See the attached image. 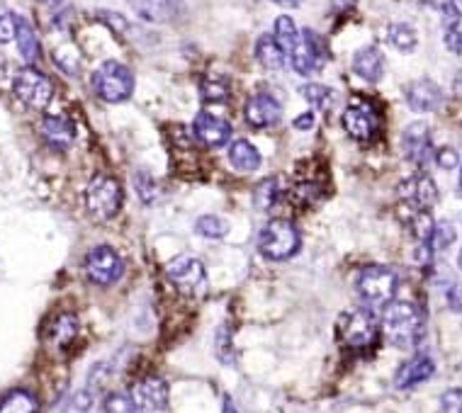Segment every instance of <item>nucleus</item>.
Here are the masks:
<instances>
[{
  "label": "nucleus",
  "instance_id": "1",
  "mask_svg": "<svg viewBox=\"0 0 462 413\" xmlns=\"http://www.w3.org/2000/svg\"><path fill=\"white\" fill-rule=\"evenodd\" d=\"M382 331L392 346H419L421 336H423V316L412 302H389L382 314Z\"/></svg>",
  "mask_w": 462,
  "mask_h": 413
},
{
  "label": "nucleus",
  "instance_id": "2",
  "mask_svg": "<svg viewBox=\"0 0 462 413\" xmlns=\"http://www.w3.org/2000/svg\"><path fill=\"white\" fill-rule=\"evenodd\" d=\"M397 287H399V280L385 265H368L358 272V280H355L358 297L368 306H387L395 299Z\"/></svg>",
  "mask_w": 462,
  "mask_h": 413
},
{
  "label": "nucleus",
  "instance_id": "3",
  "mask_svg": "<svg viewBox=\"0 0 462 413\" xmlns=\"http://www.w3.org/2000/svg\"><path fill=\"white\" fill-rule=\"evenodd\" d=\"M92 90L105 102H122L135 90V76L119 61H105L92 73Z\"/></svg>",
  "mask_w": 462,
  "mask_h": 413
},
{
  "label": "nucleus",
  "instance_id": "4",
  "mask_svg": "<svg viewBox=\"0 0 462 413\" xmlns=\"http://www.w3.org/2000/svg\"><path fill=\"white\" fill-rule=\"evenodd\" d=\"M258 245L268 261H287L300 251V231L294 228L292 221L270 219L261 228Z\"/></svg>",
  "mask_w": 462,
  "mask_h": 413
},
{
  "label": "nucleus",
  "instance_id": "5",
  "mask_svg": "<svg viewBox=\"0 0 462 413\" xmlns=\"http://www.w3.org/2000/svg\"><path fill=\"white\" fill-rule=\"evenodd\" d=\"M119 204H122V187L115 177L95 176L91 185L85 187V207L91 211L92 219H112L119 211Z\"/></svg>",
  "mask_w": 462,
  "mask_h": 413
},
{
  "label": "nucleus",
  "instance_id": "6",
  "mask_svg": "<svg viewBox=\"0 0 462 413\" xmlns=\"http://www.w3.org/2000/svg\"><path fill=\"white\" fill-rule=\"evenodd\" d=\"M13 90H15L17 100L27 105V108H32V110H44L51 102V95H54L49 78L32 66L17 71L15 81H13Z\"/></svg>",
  "mask_w": 462,
  "mask_h": 413
},
{
  "label": "nucleus",
  "instance_id": "7",
  "mask_svg": "<svg viewBox=\"0 0 462 413\" xmlns=\"http://www.w3.org/2000/svg\"><path fill=\"white\" fill-rule=\"evenodd\" d=\"M287 59L292 61L294 71H297L300 76H311V73H317L321 68V64L327 61V47L321 42L319 34L311 32V30H304V32H300V37H297V42H294L292 51H290Z\"/></svg>",
  "mask_w": 462,
  "mask_h": 413
},
{
  "label": "nucleus",
  "instance_id": "8",
  "mask_svg": "<svg viewBox=\"0 0 462 413\" xmlns=\"http://www.w3.org/2000/svg\"><path fill=\"white\" fill-rule=\"evenodd\" d=\"M341 338L345 346L368 348L378 338V319L368 309H355L341 316Z\"/></svg>",
  "mask_w": 462,
  "mask_h": 413
},
{
  "label": "nucleus",
  "instance_id": "9",
  "mask_svg": "<svg viewBox=\"0 0 462 413\" xmlns=\"http://www.w3.org/2000/svg\"><path fill=\"white\" fill-rule=\"evenodd\" d=\"M122 271H125L122 258H119L118 251L109 248V245H98V248H92L91 254H88V258H85V272H88V278H91L95 285H112V282H118Z\"/></svg>",
  "mask_w": 462,
  "mask_h": 413
},
{
  "label": "nucleus",
  "instance_id": "10",
  "mask_svg": "<svg viewBox=\"0 0 462 413\" xmlns=\"http://www.w3.org/2000/svg\"><path fill=\"white\" fill-rule=\"evenodd\" d=\"M344 127L355 142H372L379 129L378 112L368 102H353L344 112Z\"/></svg>",
  "mask_w": 462,
  "mask_h": 413
},
{
  "label": "nucleus",
  "instance_id": "11",
  "mask_svg": "<svg viewBox=\"0 0 462 413\" xmlns=\"http://www.w3.org/2000/svg\"><path fill=\"white\" fill-rule=\"evenodd\" d=\"M166 272H169V280L173 285L185 292V295H193L197 292L202 285H205V265H202L197 258L193 255H178L166 265Z\"/></svg>",
  "mask_w": 462,
  "mask_h": 413
},
{
  "label": "nucleus",
  "instance_id": "12",
  "mask_svg": "<svg viewBox=\"0 0 462 413\" xmlns=\"http://www.w3.org/2000/svg\"><path fill=\"white\" fill-rule=\"evenodd\" d=\"M132 401L139 413H163L169 409V384L161 377H144L132 389Z\"/></svg>",
  "mask_w": 462,
  "mask_h": 413
},
{
  "label": "nucleus",
  "instance_id": "13",
  "mask_svg": "<svg viewBox=\"0 0 462 413\" xmlns=\"http://www.w3.org/2000/svg\"><path fill=\"white\" fill-rule=\"evenodd\" d=\"M399 197H402L406 204H414L416 211L431 210V207L438 202V187L436 183L431 180V176L419 173V176L406 177L402 185H399Z\"/></svg>",
  "mask_w": 462,
  "mask_h": 413
},
{
  "label": "nucleus",
  "instance_id": "14",
  "mask_svg": "<svg viewBox=\"0 0 462 413\" xmlns=\"http://www.w3.org/2000/svg\"><path fill=\"white\" fill-rule=\"evenodd\" d=\"M244 117L256 129L273 127L283 117V108H280V102L270 93H258L248 98V102H246Z\"/></svg>",
  "mask_w": 462,
  "mask_h": 413
},
{
  "label": "nucleus",
  "instance_id": "15",
  "mask_svg": "<svg viewBox=\"0 0 462 413\" xmlns=\"http://www.w3.org/2000/svg\"><path fill=\"white\" fill-rule=\"evenodd\" d=\"M402 149L404 156L412 160V163H416V166L429 163L431 153H433L429 127H426L423 122H414V125H409L402 134Z\"/></svg>",
  "mask_w": 462,
  "mask_h": 413
},
{
  "label": "nucleus",
  "instance_id": "16",
  "mask_svg": "<svg viewBox=\"0 0 462 413\" xmlns=\"http://www.w3.org/2000/svg\"><path fill=\"white\" fill-rule=\"evenodd\" d=\"M433 372H436V363H433V357L426 353H419L414 355L412 360H406V363L397 370V377H395V387L397 389H412L421 382H426L433 377Z\"/></svg>",
  "mask_w": 462,
  "mask_h": 413
},
{
  "label": "nucleus",
  "instance_id": "17",
  "mask_svg": "<svg viewBox=\"0 0 462 413\" xmlns=\"http://www.w3.org/2000/svg\"><path fill=\"white\" fill-rule=\"evenodd\" d=\"M406 102L414 112H433L443 105V90L429 78H421L406 88Z\"/></svg>",
  "mask_w": 462,
  "mask_h": 413
},
{
  "label": "nucleus",
  "instance_id": "18",
  "mask_svg": "<svg viewBox=\"0 0 462 413\" xmlns=\"http://www.w3.org/2000/svg\"><path fill=\"white\" fill-rule=\"evenodd\" d=\"M195 136L200 139L202 143H207V146H224L229 142V136H231V127H229L227 119L217 117V115H212V112H200L197 117H195Z\"/></svg>",
  "mask_w": 462,
  "mask_h": 413
},
{
  "label": "nucleus",
  "instance_id": "19",
  "mask_svg": "<svg viewBox=\"0 0 462 413\" xmlns=\"http://www.w3.org/2000/svg\"><path fill=\"white\" fill-rule=\"evenodd\" d=\"M353 71L362 81L378 83L385 76V56L379 54L378 47H362L361 51H355Z\"/></svg>",
  "mask_w": 462,
  "mask_h": 413
},
{
  "label": "nucleus",
  "instance_id": "20",
  "mask_svg": "<svg viewBox=\"0 0 462 413\" xmlns=\"http://www.w3.org/2000/svg\"><path fill=\"white\" fill-rule=\"evenodd\" d=\"M42 136L54 149H68L74 142V125L66 117L51 115V117L42 119Z\"/></svg>",
  "mask_w": 462,
  "mask_h": 413
},
{
  "label": "nucleus",
  "instance_id": "21",
  "mask_svg": "<svg viewBox=\"0 0 462 413\" xmlns=\"http://www.w3.org/2000/svg\"><path fill=\"white\" fill-rule=\"evenodd\" d=\"M229 160H231V166L236 170H241V173H253V170H258L261 166V153L256 151V146L251 142H234L231 143V149H229Z\"/></svg>",
  "mask_w": 462,
  "mask_h": 413
},
{
  "label": "nucleus",
  "instance_id": "22",
  "mask_svg": "<svg viewBox=\"0 0 462 413\" xmlns=\"http://www.w3.org/2000/svg\"><path fill=\"white\" fill-rule=\"evenodd\" d=\"M15 42H17V49L22 54V59L27 64H34V61L39 59V39H37V32L32 30V25L22 20V17H17V27H15Z\"/></svg>",
  "mask_w": 462,
  "mask_h": 413
},
{
  "label": "nucleus",
  "instance_id": "23",
  "mask_svg": "<svg viewBox=\"0 0 462 413\" xmlns=\"http://www.w3.org/2000/svg\"><path fill=\"white\" fill-rule=\"evenodd\" d=\"M256 56L261 61V66L268 68V71H277V68H283V64H285V54L277 47L273 34H263L261 39H258V44H256Z\"/></svg>",
  "mask_w": 462,
  "mask_h": 413
},
{
  "label": "nucleus",
  "instance_id": "24",
  "mask_svg": "<svg viewBox=\"0 0 462 413\" xmlns=\"http://www.w3.org/2000/svg\"><path fill=\"white\" fill-rule=\"evenodd\" d=\"M0 413H39V404L30 391L15 389L0 401Z\"/></svg>",
  "mask_w": 462,
  "mask_h": 413
},
{
  "label": "nucleus",
  "instance_id": "25",
  "mask_svg": "<svg viewBox=\"0 0 462 413\" xmlns=\"http://www.w3.org/2000/svg\"><path fill=\"white\" fill-rule=\"evenodd\" d=\"M297 37H300V32H297V27H294L292 17H287V15L277 17L275 34H273V39H275L277 47L283 49L285 56H290V51H292L294 42H297Z\"/></svg>",
  "mask_w": 462,
  "mask_h": 413
},
{
  "label": "nucleus",
  "instance_id": "26",
  "mask_svg": "<svg viewBox=\"0 0 462 413\" xmlns=\"http://www.w3.org/2000/svg\"><path fill=\"white\" fill-rule=\"evenodd\" d=\"M387 39L395 49L404 51V54L416 49V32H414V27L404 25V22H395V25L387 27Z\"/></svg>",
  "mask_w": 462,
  "mask_h": 413
},
{
  "label": "nucleus",
  "instance_id": "27",
  "mask_svg": "<svg viewBox=\"0 0 462 413\" xmlns=\"http://www.w3.org/2000/svg\"><path fill=\"white\" fill-rule=\"evenodd\" d=\"M129 5L144 17V20H166L169 17V0H129Z\"/></svg>",
  "mask_w": 462,
  "mask_h": 413
},
{
  "label": "nucleus",
  "instance_id": "28",
  "mask_svg": "<svg viewBox=\"0 0 462 413\" xmlns=\"http://www.w3.org/2000/svg\"><path fill=\"white\" fill-rule=\"evenodd\" d=\"M300 93L307 98V100L314 105V108H319V110H328L331 105H334V90L327 88V85H319V83H309V85H302V90Z\"/></svg>",
  "mask_w": 462,
  "mask_h": 413
},
{
  "label": "nucleus",
  "instance_id": "29",
  "mask_svg": "<svg viewBox=\"0 0 462 413\" xmlns=\"http://www.w3.org/2000/svg\"><path fill=\"white\" fill-rule=\"evenodd\" d=\"M433 228H436V224H433V219H431L429 210H419L416 214H414L412 234L416 237V241H419V244L431 245V238H433Z\"/></svg>",
  "mask_w": 462,
  "mask_h": 413
},
{
  "label": "nucleus",
  "instance_id": "30",
  "mask_svg": "<svg viewBox=\"0 0 462 413\" xmlns=\"http://www.w3.org/2000/svg\"><path fill=\"white\" fill-rule=\"evenodd\" d=\"M277 194H280L277 180L275 177H268V180H263L261 185L256 187V193H253V202H256L258 210H270L273 202L277 200Z\"/></svg>",
  "mask_w": 462,
  "mask_h": 413
},
{
  "label": "nucleus",
  "instance_id": "31",
  "mask_svg": "<svg viewBox=\"0 0 462 413\" xmlns=\"http://www.w3.org/2000/svg\"><path fill=\"white\" fill-rule=\"evenodd\" d=\"M197 234H202V237L207 238H222L224 234H227V224L219 219V217H200L197 219Z\"/></svg>",
  "mask_w": 462,
  "mask_h": 413
},
{
  "label": "nucleus",
  "instance_id": "32",
  "mask_svg": "<svg viewBox=\"0 0 462 413\" xmlns=\"http://www.w3.org/2000/svg\"><path fill=\"white\" fill-rule=\"evenodd\" d=\"M105 413H139L136 411L135 401L126 394H109L105 401Z\"/></svg>",
  "mask_w": 462,
  "mask_h": 413
},
{
  "label": "nucleus",
  "instance_id": "33",
  "mask_svg": "<svg viewBox=\"0 0 462 413\" xmlns=\"http://www.w3.org/2000/svg\"><path fill=\"white\" fill-rule=\"evenodd\" d=\"M15 27H17V17L13 15L8 8H3V5H0V44L15 39Z\"/></svg>",
  "mask_w": 462,
  "mask_h": 413
},
{
  "label": "nucleus",
  "instance_id": "34",
  "mask_svg": "<svg viewBox=\"0 0 462 413\" xmlns=\"http://www.w3.org/2000/svg\"><path fill=\"white\" fill-rule=\"evenodd\" d=\"M202 98L210 102H219V100H227L229 98V85L219 83V81H207V83H202Z\"/></svg>",
  "mask_w": 462,
  "mask_h": 413
},
{
  "label": "nucleus",
  "instance_id": "35",
  "mask_svg": "<svg viewBox=\"0 0 462 413\" xmlns=\"http://www.w3.org/2000/svg\"><path fill=\"white\" fill-rule=\"evenodd\" d=\"M431 241H436V248H448V245L455 241V228L453 224H448V221H440L436 228H433V238Z\"/></svg>",
  "mask_w": 462,
  "mask_h": 413
},
{
  "label": "nucleus",
  "instance_id": "36",
  "mask_svg": "<svg viewBox=\"0 0 462 413\" xmlns=\"http://www.w3.org/2000/svg\"><path fill=\"white\" fill-rule=\"evenodd\" d=\"M440 411L443 413H462V389H448L440 397Z\"/></svg>",
  "mask_w": 462,
  "mask_h": 413
},
{
  "label": "nucleus",
  "instance_id": "37",
  "mask_svg": "<svg viewBox=\"0 0 462 413\" xmlns=\"http://www.w3.org/2000/svg\"><path fill=\"white\" fill-rule=\"evenodd\" d=\"M76 319L74 316H61L59 321H57V326H54V331H57V338H59L61 343H68L71 338L76 336Z\"/></svg>",
  "mask_w": 462,
  "mask_h": 413
},
{
  "label": "nucleus",
  "instance_id": "38",
  "mask_svg": "<svg viewBox=\"0 0 462 413\" xmlns=\"http://www.w3.org/2000/svg\"><path fill=\"white\" fill-rule=\"evenodd\" d=\"M446 47L455 54H462V30L460 25H450L446 30Z\"/></svg>",
  "mask_w": 462,
  "mask_h": 413
},
{
  "label": "nucleus",
  "instance_id": "39",
  "mask_svg": "<svg viewBox=\"0 0 462 413\" xmlns=\"http://www.w3.org/2000/svg\"><path fill=\"white\" fill-rule=\"evenodd\" d=\"M436 160L440 168H455V166H458V153H455L453 149H440V151L436 153Z\"/></svg>",
  "mask_w": 462,
  "mask_h": 413
},
{
  "label": "nucleus",
  "instance_id": "40",
  "mask_svg": "<svg viewBox=\"0 0 462 413\" xmlns=\"http://www.w3.org/2000/svg\"><path fill=\"white\" fill-rule=\"evenodd\" d=\"M448 302H450L455 312H462V287H455V289L448 292Z\"/></svg>",
  "mask_w": 462,
  "mask_h": 413
},
{
  "label": "nucleus",
  "instance_id": "41",
  "mask_svg": "<svg viewBox=\"0 0 462 413\" xmlns=\"http://www.w3.org/2000/svg\"><path fill=\"white\" fill-rule=\"evenodd\" d=\"M314 127V115H311V112H307V115H300V117L294 119V129H300V132H302V129H311Z\"/></svg>",
  "mask_w": 462,
  "mask_h": 413
},
{
  "label": "nucleus",
  "instance_id": "42",
  "mask_svg": "<svg viewBox=\"0 0 462 413\" xmlns=\"http://www.w3.org/2000/svg\"><path fill=\"white\" fill-rule=\"evenodd\" d=\"M450 10H453L458 17H462V0H450Z\"/></svg>",
  "mask_w": 462,
  "mask_h": 413
},
{
  "label": "nucleus",
  "instance_id": "43",
  "mask_svg": "<svg viewBox=\"0 0 462 413\" xmlns=\"http://www.w3.org/2000/svg\"><path fill=\"white\" fill-rule=\"evenodd\" d=\"M273 3H277V5H283V8H294L300 0H273Z\"/></svg>",
  "mask_w": 462,
  "mask_h": 413
},
{
  "label": "nucleus",
  "instance_id": "44",
  "mask_svg": "<svg viewBox=\"0 0 462 413\" xmlns=\"http://www.w3.org/2000/svg\"><path fill=\"white\" fill-rule=\"evenodd\" d=\"M47 3H51V5H54V3H59V0H47Z\"/></svg>",
  "mask_w": 462,
  "mask_h": 413
},
{
  "label": "nucleus",
  "instance_id": "45",
  "mask_svg": "<svg viewBox=\"0 0 462 413\" xmlns=\"http://www.w3.org/2000/svg\"><path fill=\"white\" fill-rule=\"evenodd\" d=\"M460 193H462V173H460Z\"/></svg>",
  "mask_w": 462,
  "mask_h": 413
},
{
  "label": "nucleus",
  "instance_id": "46",
  "mask_svg": "<svg viewBox=\"0 0 462 413\" xmlns=\"http://www.w3.org/2000/svg\"><path fill=\"white\" fill-rule=\"evenodd\" d=\"M460 268H462V251H460Z\"/></svg>",
  "mask_w": 462,
  "mask_h": 413
}]
</instances>
